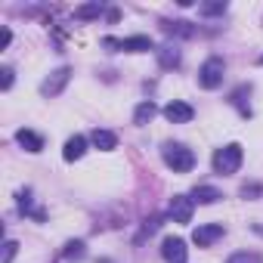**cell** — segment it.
I'll return each mask as SVG.
<instances>
[{"label": "cell", "mask_w": 263, "mask_h": 263, "mask_svg": "<svg viewBox=\"0 0 263 263\" xmlns=\"http://www.w3.org/2000/svg\"><path fill=\"white\" fill-rule=\"evenodd\" d=\"M161 155H164V164H167L174 174H189V171L195 167V155H192V149H186L183 143H167Z\"/></svg>", "instance_id": "1"}, {"label": "cell", "mask_w": 263, "mask_h": 263, "mask_svg": "<svg viewBox=\"0 0 263 263\" xmlns=\"http://www.w3.org/2000/svg\"><path fill=\"white\" fill-rule=\"evenodd\" d=\"M241 146L238 143H229V146H223V149H217L214 152V174H220V177H229V174H235L238 167H241Z\"/></svg>", "instance_id": "2"}, {"label": "cell", "mask_w": 263, "mask_h": 263, "mask_svg": "<svg viewBox=\"0 0 263 263\" xmlns=\"http://www.w3.org/2000/svg\"><path fill=\"white\" fill-rule=\"evenodd\" d=\"M223 74H226V62H223L220 56H211V59L198 68V84H201L204 90H217V87L223 84Z\"/></svg>", "instance_id": "3"}, {"label": "cell", "mask_w": 263, "mask_h": 263, "mask_svg": "<svg viewBox=\"0 0 263 263\" xmlns=\"http://www.w3.org/2000/svg\"><path fill=\"white\" fill-rule=\"evenodd\" d=\"M102 47H108V50H127V53H146V50H155L152 41H149L146 34L124 37V41H118V37H102Z\"/></svg>", "instance_id": "4"}, {"label": "cell", "mask_w": 263, "mask_h": 263, "mask_svg": "<svg viewBox=\"0 0 263 263\" xmlns=\"http://www.w3.org/2000/svg\"><path fill=\"white\" fill-rule=\"evenodd\" d=\"M68 78H71V68H68V65L56 68V71L41 84V96H59V93L65 90V84H68Z\"/></svg>", "instance_id": "5"}, {"label": "cell", "mask_w": 263, "mask_h": 263, "mask_svg": "<svg viewBox=\"0 0 263 263\" xmlns=\"http://www.w3.org/2000/svg\"><path fill=\"white\" fill-rule=\"evenodd\" d=\"M164 118H167L171 124H189V121L195 118V108H192L189 102L174 99V102H167V105H164Z\"/></svg>", "instance_id": "6"}, {"label": "cell", "mask_w": 263, "mask_h": 263, "mask_svg": "<svg viewBox=\"0 0 263 263\" xmlns=\"http://www.w3.org/2000/svg\"><path fill=\"white\" fill-rule=\"evenodd\" d=\"M192 208H195V201L189 195H174L171 198V217H174V223H189L192 220Z\"/></svg>", "instance_id": "7"}, {"label": "cell", "mask_w": 263, "mask_h": 263, "mask_svg": "<svg viewBox=\"0 0 263 263\" xmlns=\"http://www.w3.org/2000/svg\"><path fill=\"white\" fill-rule=\"evenodd\" d=\"M223 232H226V229H223L220 223H208V226H198V229L192 232V241H195L198 248H211L217 238H223Z\"/></svg>", "instance_id": "8"}, {"label": "cell", "mask_w": 263, "mask_h": 263, "mask_svg": "<svg viewBox=\"0 0 263 263\" xmlns=\"http://www.w3.org/2000/svg\"><path fill=\"white\" fill-rule=\"evenodd\" d=\"M161 254H164V260H167V263H186L189 248H186V241H183V238H164Z\"/></svg>", "instance_id": "9"}, {"label": "cell", "mask_w": 263, "mask_h": 263, "mask_svg": "<svg viewBox=\"0 0 263 263\" xmlns=\"http://www.w3.org/2000/svg\"><path fill=\"white\" fill-rule=\"evenodd\" d=\"M84 152H87V137L74 134V137L65 143V149H62V158H65V161H78V158H84Z\"/></svg>", "instance_id": "10"}, {"label": "cell", "mask_w": 263, "mask_h": 263, "mask_svg": "<svg viewBox=\"0 0 263 263\" xmlns=\"http://www.w3.org/2000/svg\"><path fill=\"white\" fill-rule=\"evenodd\" d=\"M90 143L96 146V149H102V152H111L115 146H118V137L111 134V130H93V134H90Z\"/></svg>", "instance_id": "11"}, {"label": "cell", "mask_w": 263, "mask_h": 263, "mask_svg": "<svg viewBox=\"0 0 263 263\" xmlns=\"http://www.w3.org/2000/svg\"><path fill=\"white\" fill-rule=\"evenodd\" d=\"M16 140H19V146H22V149H28V152H41V149H44L41 134H34V130H25V127L16 134Z\"/></svg>", "instance_id": "12"}, {"label": "cell", "mask_w": 263, "mask_h": 263, "mask_svg": "<svg viewBox=\"0 0 263 263\" xmlns=\"http://www.w3.org/2000/svg\"><path fill=\"white\" fill-rule=\"evenodd\" d=\"M155 53H158L161 68H177V65H180V50H177V47H161V50H155Z\"/></svg>", "instance_id": "13"}, {"label": "cell", "mask_w": 263, "mask_h": 263, "mask_svg": "<svg viewBox=\"0 0 263 263\" xmlns=\"http://www.w3.org/2000/svg\"><path fill=\"white\" fill-rule=\"evenodd\" d=\"M217 198H223V195L214 186H195V192H192V201H201V204H214Z\"/></svg>", "instance_id": "14"}, {"label": "cell", "mask_w": 263, "mask_h": 263, "mask_svg": "<svg viewBox=\"0 0 263 263\" xmlns=\"http://www.w3.org/2000/svg\"><path fill=\"white\" fill-rule=\"evenodd\" d=\"M245 96H251V87H248V84H241V87L232 93V105H235V108H238L245 118H251V105L245 102Z\"/></svg>", "instance_id": "15"}, {"label": "cell", "mask_w": 263, "mask_h": 263, "mask_svg": "<svg viewBox=\"0 0 263 263\" xmlns=\"http://www.w3.org/2000/svg\"><path fill=\"white\" fill-rule=\"evenodd\" d=\"M155 102H140L137 105V111H134V124H146V121H152L155 118Z\"/></svg>", "instance_id": "16"}, {"label": "cell", "mask_w": 263, "mask_h": 263, "mask_svg": "<svg viewBox=\"0 0 263 263\" xmlns=\"http://www.w3.org/2000/svg\"><path fill=\"white\" fill-rule=\"evenodd\" d=\"M226 263H263V257L254 254V251H238V254H232Z\"/></svg>", "instance_id": "17"}, {"label": "cell", "mask_w": 263, "mask_h": 263, "mask_svg": "<svg viewBox=\"0 0 263 263\" xmlns=\"http://www.w3.org/2000/svg\"><path fill=\"white\" fill-rule=\"evenodd\" d=\"M198 13L201 16H223L226 13V0H220V4H201Z\"/></svg>", "instance_id": "18"}, {"label": "cell", "mask_w": 263, "mask_h": 263, "mask_svg": "<svg viewBox=\"0 0 263 263\" xmlns=\"http://www.w3.org/2000/svg\"><path fill=\"white\" fill-rule=\"evenodd\" d=\"M99 13H102V4H90V7L74 10V16H78V19H93V16H99Z\"/></svg>", "instance_id": "19"}, {"label": "cell", "mask_w": 263, "mask_h": 263, "mask_svg": "<svg viewBox=\"0 0 263 263\" xmlns=\"http://www.w3.org/2000/svg\"><path fill=\"white\" fill-rule=\"evenodd\" d=\"M65 257L68 260H81L84 257V241H68L65 245Z\"/></svg>", "instance_id": "20"}, {"label": "cell", "mask_w": 263, "mask_h": 263, "mask_svg": "<svg viewBox=\"0 0 263 263\" xmlns=\"http://www.w3.org/2000/svg\"><path fill=\"white\" fill-rule=\"evenodd\" d=\"M4 248H7V251H4V263H10V260H13V257H16V248H19V245H16V241H13V238H10V241H7V245H4Z\"/></svg>", "instance_id": "21"}, {"label": "cell", "mask_w": 263, "mask_h": 263, "mask_svg": "<svg viewBox=\"0 0 263 263\" xmlns=\"http://www.w3.org/2000/svg\"><path fill=\"white\" fill-rule=\"evenodd\" d=\"M0 74H4V90H10L13 87V68H4Z\"/></svg>", "instance_id": "22"}, {"label": "cell", "mask_w": 263, "mask_h": 263, "mask_svg": "<svg viewBox=\"0 0 263 263\" xmlns=\"http://www.w3.org/2000/svg\"><path fill=\"white\" fill-rule=\"evenodd\" d=\"M257 192H260V186H257V183H251V186L245 183V186H241V195H245V198H248V195H257Z\"/></svg>", "instance_id": "23"}]
</instances>
